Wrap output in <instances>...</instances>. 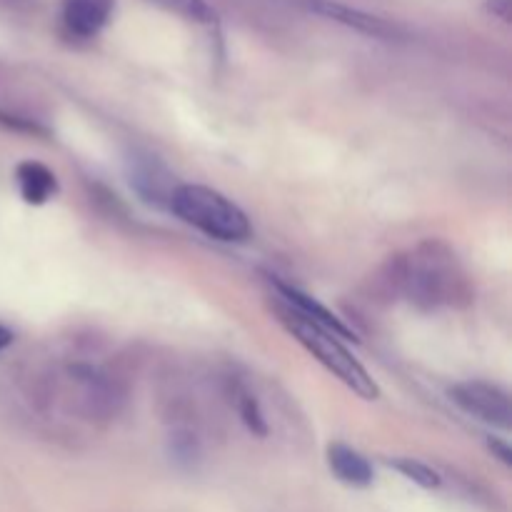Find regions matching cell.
<instances>
[{"instance_id": "ba28073f", "label": "cell", "mask_w": 512, "mask_h": 512, "mask_svg": "<svg viewBox=\"0 0 512 512\" xmlns=\"http://www.w3.org/2000/svg\"><path fill=\"white\" fill-rule=\"evenodd\" d=\"M65 28L80 38H93L108 25L115 0H63Z\"/></svg>"}, {"instance_id": "9c48e42d", "label": "cell", "mask_w": 512, "mask_h": 512, "mask_svg": "<svg viewBox=\"0 0 512 512\" xmlns=\"http://www.w3.org/2000/svg\"><path fill=\"white\" fill-rule=\"evenodd\" d=\"M328 465L340 483L350 488H370L373 485V465L368 463L365 455L353 450L345 443L328 445Z\"/></svg>"}, {"instance_id": "7c38bea8", "label": "cell", "mask_w": 512, "mask_h": 512, "mask_svg": "<svg viewBox=\"0 0 512 512\" xmlns=\"http://www.w3.org/2000/svg\"><path fill=\"white\" fill-rule=\"evenodd\" d=\"M390 465H393V468L398 470L403 478H408L410 483L420 485V488H425V490H435V488H440V483H443L438 475V470H433L430 465L420 463V460L400 458V460H393Z\"/></svg>"}, {"instance_id": "8992f818", "label": "cell", "mask_w": 512, "mask_h": 512, "mask_svg": "<svg viewBox=\"0 0 512 512\" xmlns=\"http://www.w3.org/2000/svg\"><path fill=\"white\" fill-rule=\"evenodd\" d=\"M270 283H273V288L278 290V300H283L288 308H293L295 313H300L303 318H308L310 323L320 325L323 330L333 333L335 338L348 340V343L350 340H353V343L358 340L355 338L353 330H350L348 325H345L343 320L333 313V310H328L323 303H318V298H313V295L303 293V290L293 288V285L283 283V280H278V278H270Z\"/></svg>"}, {"instance_id": "5bb4252c", "label": "cell", "mask_w": 512, "mask_h": 512, "mask_svg": "<svg viewBox=\"0 0 512 512\" xmlns=\"http://www.w3.org/2000/svg\"><path fill=\"white\" fill-rule=\"evenodd\" d=\"M488 10L503 23H510V0H488Z\"/></svg>"}, {"instance_id": "8fae6325", "label": "cell", "mask_w": 512, "mask_h": 512, "mask_svg": "<svg viewBox=\"0 0 512 512\" xmlns=\"http://www.w3.org/2000/svg\"><path fill=\"white\" fill-rule=\"evenodd\" d=\"M153 3L163 5L170 13L183 15L185 20H193L200 25H218V10L208 3V0H153Z\"/></svg>"}, {"instance_id": "3957f363", "label": "cell", "mask_w": 512, "mask_h": 512, "mask_svg": "<svg viewBox=\"0 0 512 512\" xmlns=\"http://www.w3.org/2000/svg\"><path fill=\"white\" fill-rule=\"evenodd\" d=\"M403 288L410 300L435 308L460 298L465 290L455 255L440 243H423L403 265Z\"/></svg>"}, {"instance_id": "4fadbf2b", "label": "cell", "mask_w": 512, "mask_h": 512, "mask_svg": "<svg viewBox=\"0 0 512 512\" xmlns=\"http://www.w3.org/2000/svg\"><path fill=\"white\" fill-rule=\"evenodd\" d=\"M235 405H238V413L243 418V423L248 425V430H253L255 435H268V423H265L263 410H260L258 400L253 395L240 390L238 398H235Z\"/></svg>"}, {"instance_id": "5b68a950", "label": "cell", "mask_w": 512, "mask_h": 512, "mask_svg": "<svg viewBox=\"0 0 512 512\" xmlns=\"http://www.w3.org/2000/svg\"><path fill=\"white\" fill-rule=\"evenodd\" d=\"M308 13L320 15L325 20H333V23L345 25L350 30H358V33L368 35V38L378 40H403L405 30L400 25L390 23V20L380 18V15L368 13V10H360L355 5L340 3V0H300Z\"/></svg>"}, {"instance_id": "52a82bcc", "label": "cell", "mask_w": 512, "mask_h": 512, "mask_svg": "<svg viewBox=\"0 0 512 512\" xmlns=\"http://www.w3.org/2000/svg\"><path fill=\"white\" fill-rule=\"evenodd\" d=\"M128 180L143 195V200L155 205H170V198L178 188L173 183V175L150 155H133L128 160Z\"/></svg>"}, {"instance_id": "277c9868", "label": "cell", "mask_w": 512, "mask_h": 512, "mask_svg": "<svg viewBox=\"0 0 512 512\" xmlns=\"http://www.w3.org/2000/svg\"><path fill=\"white\" fill-rule=\"evenodd\" d=\"M450 398L458 405L460 410H465L468 415H473L480 423H488L493 428H510L512 420V408L510 398L503 388L493 383H485V380H468V383H458L450 388Z\"/></svg>"}, {"instance_id": "7a4b0ae2", "label": "cell", "mask_w": 512, "mask_h": 512, "mask_svg": "<svg viewBox=\"0 0 512 512\" xmlns=\"http://www.w3.org/2000/svg\"><path fill=\"white\" fill-rule=\"evenodd\" d=\"M168 208L183 223L193 225L195 230L205 233L208 238L223 240V243H243L253 233L248 215L233 200L225 198L218 190L208 188V185H178Z\"/></svg>"}, {"instance_id": "30bf717a", "label": "cell", "mask_w": 512, "mask_h": 512, "mask_svg": "<svg viewBox=\"0 0 512 512\" xmlns=\"http://www.w3.org/2000/svg\"><path fill=\"white\" fill-rule=\"evenodd\" d=\"M15 183H18L20 198L28 205H43L58 193V178L48 165L38 160H23L15 168Z\"/></svg>"}, {"instance_id": "2e32d148", "label": "cell", "mask_w": 512, "mask_h": 512, "mask_svg": "<svg viewBox=\"0 0 512 512\" xmlns=\"http://www.w3.org/2000/svg\"><path fill=\"white\" fill-rule=\"evenodd\" d=\"M10 343H13V333H10L5 325H0V353H3Z\"/></svg>"}, {"instance_id": "9a60e30c", "label": "cell", "mask_w": 512, "mask_h": 512, "mask_svg": "<svg viewBox=\"0 0 512 512\" xmlns=\"http://www.w3.org/2000/svg\"><path fill=\"white\" fill-rule=\"evenodd\" d=\"M490 450H493L505 465H512V450L508 448V443H503V440H490Z\"/></svg>"}, {"instance_id": "6da1fadb", "label": "cell", "mask_w": 512, "mask_h": 512, "mask_svg": "<svg viewBox=\"0 0 512 512\" xmlns=\"http://www.w3.org/2000/svg\"><path fill=\"white\" fill-rule=\"evenodd\" d=\"M275 313L278 320L285 325L290 335L318 360L323 368H328L335 378L343 385H348L355 395H360L363 400H378L380 388L373 380V375L365 370V365L345 348V343L340 338H335L333 333L323 330L320 325L310 323L308 318H303L300 313H295L293 308L283 303V300H275Z\"/></svg>"}]
</instances>
